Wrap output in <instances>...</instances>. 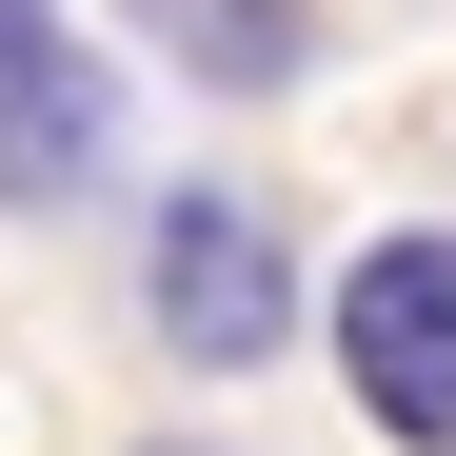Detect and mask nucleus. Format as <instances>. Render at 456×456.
<instances>
[{
	"mask_svg": "<svg viewBox=\"0 0 456 456\" xmlns=\"http://www.w3.org/2000/svg\"><path fill=\"white\" fill-rule=\"evenodd\" d=\"M139 456H199V436H139Z\"/></svg>",
	"mask_w": 456,
	"mask_h": 456,
	"instance_id": "nucleus-5",
	"label": "nucleus"
},
{
	"mask_svg": "<svg viewBox=\"0 0 456 456\" xmlns=\"http://www.w3.org/2000/svg\"><path fill=\"white\" fill-rule=\"evenodd\" d=\"M318 357H338L357 436L456 456V218H377V239L318 278Z\"/></svg>",
	"mask_w": 456,
	"mask_h": 456,
	"instance_id": "nucleus-2",
	"label": "nucleus"
},
{
	"mask_svg": "<svg viewBox=\"0 0 456 456\" xmlns=\"http://www.w3.org/2000/svg\"><path fill=\"white\" fill-rule=\"evenodd\" d=\"M119 60L100 20H60V0H0V218H80L119 199Z\"/></svg>",
	"mask_w": 456,
	"mask_h": 456,
	"instance_id": "nucleus-3",
	"label": "nucleus"
},
{
	"mask_svg": "<svg viewBox=\"0 0 456 456\" xmlns=\"http://www.w3.org/2000/svg\"><path fill=\"white\" fill-rule=\"evenodd\" d=\"M139 60H179L199 100H297L338 60V0H119Z\"/></svg>",
	"mask_w": 456,
	"mask_h": 456,
	"instance_id": "nucleus-4",
	"label": "nucleus"
},
{
	"mask_svg": "<svg viewBox=\"0 0 456 456\" xmlns=\"http://www.w3.org/2000/svg\"><path fill=\"white\" fill-rule=\"evenodd\" d=\"M139 338L179 377H278L318 338V278H297V239H278L258 179H159L139 199Z\"/></svg>",
	"mask_w": 456,
	"mask_h": 456,
	"instance_id": "nucleus-1",
	"label": "nucleus"
}]
</instances>
